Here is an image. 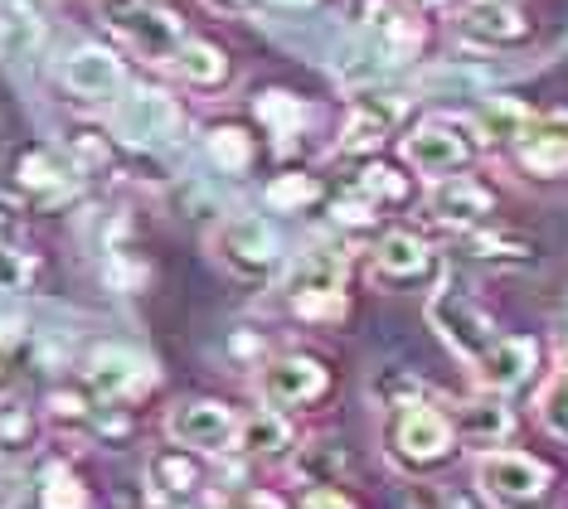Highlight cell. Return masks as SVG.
I'll return each mask as SVG.
<instances>
[{
	"mask_svg": "<svg viewBox=\"0 0 568 509\" xmlns=\"http://www.w3.org/2000/svg\"><path fill=\"white\" fill-rule=\"evenodd\" d=\"M98 10H102V24H112L146 63H175L180 49H185L180 24L165 10L151 6V0H98Z\"/></svg>",
	"mask_w": 568,
	"mask_h": 509,
	"instance_id": "1",
	"label": "cell"
},
{
	"mask_svg": "<svg viewBox=\"0 0 568 509\" xmlns=\"http://www.w3.org/2000/svg\"><path fill=\"white\" fill-rule=\"evenodd\" d=\"M428 320H433V330L443 335L462 359H471V364L481 359L490 345H496V325H490L486 311L467 296V286H457V282H443V286L433 292Z\"/></svg>",
	"mask_w": 568,
	"mask_h": 509,
	"instance_id": "2",
	"label": "cell"
},
{
	"mask_svg": "<svg viewBox=\"0 0 568 509\" xmlns=\"http://www.w3.org/2000/svg\"><path fill=\"white\" fill-rule=\"evenodd\" d=\"M476 476H481V490L490 495V500L510 505V509L535 505L539 495L549 490V471L525 451H490V456H481Z\"/></svg>",
	"mask_w": 568,
	"mask_h": 509,
	"instance_id": "3",
	"label": "cell"
},
{
	"mask_svg": "<svg viewBox=\"0 0 568 509\" xmlns=\"http://www.w3.org/2000/svg\"><path fill=\"white\" fill-rule=\"evenodd\" d=\"M214 247L229 267L243 272V277H263V272H273L277 257H282L277 233L267 228V218H253V214H239V218H229V224H219Z\"/></svg>",
	"mask_w": 568,
	"mask_h": 509,
	"instance_id": "4",
	"label": "cell"
},
{
	"mask_svg": "<svg viewBox=\"0 0 568 509\" xmlns=\"http://www.w3.org/2000/svg\"><path fill=\"white\" fill-rule=\"evenodd\" d=\"M239 417L219 403H180V408L165 417V432H171L180 447H195V451H239Z\"/></svg>",
	"mask_w": 568,
	"mask_h": 509,
	"instance_id": "5",
	"label": "cell"
},
{
	"mask_svg": "<svg viewBox=\"0 0 568 509\" xmlns=\"http://www.w3.org/2000/svg\"><path fill=\"white\" fill-rule=\"evenodd\" d=\"M345 257L331 253V247H321V253H312L302 267L287 277V292L302 316H335L341 311V286H345Z\"/></svg>",
	"mask_w": 568,
	"mask_h": 509,
	"instance_id": "6",
	"label": "cell"
},
{
	"mask_svg": "<svg viewBox=\"0 0 568 509\" xmlns=\"http://www.w3.org/2000/svg\"><path fill=\"white\" fill-rule=\"evenodd\" d=\"M471 151L476 146L452 122H423L413 136H404V161L423 175H452L471 161Z\"/></svg>",
	"mask_w": 568,
	"mask_h": 509,
	"instance_id": "7",
	"label": "cell"
},
{
	"mask_svg": "<svg viewBox=\"0 0 568 509\" xmlns=\"http://www.w3.org/2000/svg\"><path fill=\"white\" fill-rule=\"evenodd\" d=\"M520 165L529 175H568V112H549V116H529V126L515 141Z\"/></svg>",
	"mask_w": 568,
	"mask_h": 509,
	"instance_id": "8",
	"label": "cell"
},
{
	"mask_svg": "<svg viewBox=\"0 0 568 509\" xmlns=\"http://www.w3.org/2000/svg\"><path fill=\"white\" fill-rule=\"evenodd\" d=\"M404 108H408V102L398 93H365V98H355L351 112H345V126H341V151L379 146V141L389 136L398 122H404Z\"/></svg>",
	"mask_w": 568,
	"mask_h": 509,
	"instance_id": "9",
	"label": "cell"
},
{
	"mask_svg": "<svg viewBox=\"0 0 568 509\" xmlns=\"http://www.w3.org/2000/svg\"><path fill=\"white\" fill-rule=\"evenodd\" d=\"M394 447L404 461L413 466H433V461H443V456L452 451V423L443 413H433V408H404L398 413V423H394Z\"/></svg>",
	"mask_w": 568,
	"mask_h": 509,
	"instance_id": "10",
	"label": "cell"
},
{
	"mask_svg": "<svg viewBox=\"0 0 568 509\" xmlns=\"http://www.w3.org/2000/svg\"><path fill=\"white\" fill-rule=\"evenodd\" d=\"M257 388L273 408H296V403H312L326 394V369L306 355H287V359H273L263 374H257Z\"/></svg>",
	"mask_w": 568,
	"mask_h": 509,
	"instance_id": "11",
	"label": "cell"
},
{
	"mask_svg": "<svg viewBox=\"0 0 568 509\" xmlns=\"http://www.w3.org/2000/svg\"><path fill=\"white\" fill-rule=\"evenodd\" d=\"M59 78L73 88L79 98H93V102H108L122 93V63L108 54V49H73L69 59L59 63Z\"/></svg>",
	"mask_w": 568,
	"mask_h": 509,
	"instance_id": "12",
	"label": "cell"
},
{
	"mask_svg": "<svg viewBox=\"0 0 568 509\" xmlns=\"http://www.w3.org/2000/svg\"><path fill=\"white\" fill-rule=\"evenodd\" d=\"M88 384L102 398H132L146 384H156V369L132 349H98L93 364H88Z\"/></svg>",
	"mask_w": 568,
	"mask_h": 509,
	"instance_id": "13",
	"label": "cell"
},
{
	"mask_svg": "<svg viewBox=\"0 0 568 509\" xmlns=\"http://www.w3.org/2000/svg\"><path fill=\"white\" fill-rule=\"evenodd\" d=\"M44 49V20L30 0H0V63L20 69V63L40 59Z\"/></svg>",
	"mask_w": 568,
	"mask_h": 509,
	"instance_id": "14",
	"label": "cell"
},
{
	"mask_svg": "<svg viewBox=\"0 0 568 509\" xmlns=\"http://www.w3.org/2000/svg\"><path fill=\"white\" fill-rule=\"evenodd\" d=\"M20 185L34 194L40 204H63L79 194V165H69L59 151H30L20 161Z\"/></svg>",
	"mask_w": 568,
	"mask_h": 509,
	"instance_id": "15",
	"label": "cell"
},
{
	"mask_svg": "<svg viewBox=\"0 0 568 509\" xmlns=\"http://www.w3.org/2000/svg\"><path fill=\"white\" fill-rule=\"evenodd\" d=\"M175 122H180V112L165 93H132L118 102V126L132 141H165L175 132Z\"/></svg>",
	"mask_w": 568,
	"mask_h": 509,
	"instance_id": "16",
	"label": "cell"
},
{
	"mask_svg": "<svg viewBox=\"0 0 568 509\" xmlns=\"http://www.w3.org/2000/svg\"><path fill=\"white\" fill-rule=\"evenodd\" d=\"M490 190L486 185H476V180L467 175H457V180H443L433 194H428V208H433V218L437 224H481V218L490 214Z\"/></svg>",
	"mask_w": 568,
	"mask_h": 509,
	"instance_id": "17",
	"label": "cell"
},
{
	"mask_svg": "<svg viewBox=\"0 0 568 509\" xmlns=\"http://www.w3.org/2000/svg\"><path fill=\"white\" fill-rule=\"evenodd\" d=\"M20 233H24L20 204L0 194V296L24 292V282L34 277V263H30V253H24Z\"/></svg>",
	"mask_w": 568,
	"mask_h": 509,
	"instance_id": "18",
	"label": "cell"
},
{
	"mask_svg": "<svg viewBox=\"0 0 568 509\" xmlns=\"http://www.w3.org/2000/svg\"><path fill=\"white\" fill-rule=\"evenodd\" d=\"M462 34H467L471 44L500 49V44H520L529 34V24H525L520 10L500 6V0H481V6H471L467 16H462Z\"/></svg>",
	"mask_w": 568,
	"mask_h": 509,
	"instance_id": "19",
	"label": "cell"
},
{
	"mask_svg": "<svg viewBox=\"0 0 568 509\" xmlns=\"http://www.w3.org/2000/svg\"><path fill=\"white\" fill-rule=\"evenodd\" d=\"M529 369H535V345H529V339H496V345L476 359V378H481L486 388H496V394L520 388Z\"/></svg>",
	"mask_w": 568,
	"mask_h": 509,
	"instance_id": "20",
	"label": "cell"
},
{
	"mask_svg": "<svg viewBox=\"0 0 568 509\" xmlns=\"http://www.w3.org/2000/svg\"><path fill=\"white\" fill-rule=\"evenodd\" d=\"M374 263H379L384 277L408 282V277H423V272H428V247L413 238V233H389V238L374 247Z\"/></svg>",
	"mask_w": 568,
	"mask_h": 509,
	"instance_id": "21",
	"label": "cell"
},
{
	"mask_svg": "<svg viewBox=\"0 0 568 509\" xmlns=\"http://www.w3.org/2000/svg\"><path fill=\"white\" fill-rule=\"evenodd\" d=\"M292 441V427L282 423L277 413H253L248 423L239 427V451H257V456H273V451H282Z\"/></svg>",
	"mask_w": 568,
	"mask_h": 509,
	"instance_id": "22",
	"label": "cell"
},
{
	"mask_svg": "<svg viewBox=\"0 0 568 509\" xmlns=\"http://www.w3.org/2000/svg\"><path fill=\"white\" fill-rule=\"evenodd\" d=\"M389 69V44H379V39H345L341 59H335V73L345 78H379Z\"/></svg>",
	"mask_w": 568,
	"mask_h": 509,
	"instance_id": "23",
	"label": "cell"
},
{
	"mask_svg": "<svg viewBox=\"0 0 568 509\" xmlns=\"http://www.w3.org/2000/svg\"><path fill=\"white\" fill-rule=\"evenodd\" d=\"M175 69L190 78V83H219L224 78V54H219L214 44H200V39H185V49H180Z\"/></svg>",
	"mask_w": 568,
	"mask_h": 509,
	"instance_id": "24",
	"label": "cell"
},
{
	"mask_svg": "<svg viewBox=\"0 0 568 509\" xmlns=\"http://www.w3.org/2000/svg\"><path fill=\"white\" fill-rule=\"evenodd\" d=\"M462 432L471 441H500L510 432V413L500 403H471V408H462Z\"/></svg>",
	"mask_w": 568,
	"mask_h": 509,
	"instance_id": "25",
	"label": "cell"
},
{
	"mask_svg": "<svg viewBox=\"0 0 568 509\" xmlns=\"http://www.w3.org/2000/svg\"><path fill=\"white\" fill-rule=\"evenodd\" d=\"M210 155L229 170V175H243V170L253 165V141L243 136L239 126H219V132L210 136Z\"/></svg>",
	"mask_w": 568,
	"mask_h": 509,
	"instance_id": "26",
	"label": "cell"
},
{
	"mask_svg": "<svg viewBox=\"0 0 568 509\" xmlns=\"http://www.w3.org/2000/svg\"><path fill=\"white\" fill-rule=\"evenodd\" d=\"M539 417L559 441H568V369H559L539 394Z\"/></svg>",
	"mask_w": 568,
	"mask_h": 509,
	"instance_id": "27",
	"label": "cell"
},
{
	"mask_svg": "<svg viewBox=\"0 0 568 509\" xmlns=\"http://www.w3.org/2000/svg\"><path fill=\"white\" fill-rule=\"evenodd\" d=\"M525 126H529V112L520 108V102H490V108L481 112V132L490 141H520Z\"/></svg>",
	"mask_w": 568,
	"mask_h": 509,
	"instance_id": "28",
	"label": "cell"
},
{
	"mask_svg": "<svg viewBox=\"0 0 568 509\" xmlns=\"http://www.w3.org/2000/svg\"><path fill=\"white\" fill-rule=\"evenodd\" d=\"M529 247L525 238H510V233H481L471 238V257H486V263H529Z\"/></svg>",
	"mask_w": 568,
	"mask_h": 509,
	"instance_id": "29",
	"label": "cell"
},
{
	"mask_svg": "<svg viewBox=\"0 0 568 509\" xmlns=\"http://www.w3.org/2000/svg\"><path fill=\"white\" fill-rule=\"evenodd\" d=\"M257 116H263V122H273L282 141H287V136H296V126L306 122L302 102H292L287 93H263V102H257Z\"/></svg>",
	"mask_w": 568,
	"mask_h": 509,
	"instance_id": "30",
	"label": "cell"
},
{
	"mask_svg": "<svg viewBox=\"0 0 568 509\" xmlns=\"http://www.w3.org/2000/svg\"><path fill=\"white\" fill-rule=\"evenodd\" d=\"M156 480H161L165 495H190V490L200 486V471L190 466V456L165 451V456H156Z\"/></svg>",
	"mask_w": 568,
	"mask_h": 509,
	"instance_id": "31",
	"label": "cell"
},
{
	"mask_svg": "<svg viewBox=\"0 0 568 509\" xmlns=\"http://www.w3.org/2000/svg\"><path fill=\"white\" fill-rule=\"evenodd\" d=\"M316 194H321L316 180L287 175V180H277V185H267V204H273V208H302V204H312Z\"/></svg>",
	"mask_w": 568,
	"mask_h": 509,
	"instance_id": "32",
	"label": "cell"
},
{
	"mask_svg": "<svg viewBox=\"0 0 568 509\" xmlns=\"http://www.w3.org/2000/svg\"><path fill=\"white\" fill-rule=\"evenodd\" d=\"M359 194H369V200H389V204H404L408 185L394 175L389 165H369L365 175H359Z\"/></svg>",
	"mask_w": 568,
	"mask_h": 509,
	"instance_id": "33",
	"label": "cell"
},
{
	"mask_svg": "<svg viewBox=\"0 0 568 509\" xmlns=\"http://www.w3.org/2000/svg\"><path fill=\"white\" fill-rule=\"evenodd\" d=\"M40 505L44 509H83L88 505V495L79 490V480H69V476H49V486L40 495Z\"/></svg>",
	"mask_w": 568,
	"mask_h": 509,
	"instance_id": "34",
	"label": "cell"
},
{
	"mask_svg": "<svg viewBox=\"0 0 568 509\" xmlns=\"http://www.w3.org/2000/svg\"><path fill=\"white\" fill-rule=\"evenodd\" d=\"M413 509H476V505L462 500V495H447V490H418L413 495Z\"/></svg>",
	"mask_w": 568,
	"mask_h": 509,
	"instance_id": "35",
	"label": "cell"
},
{
	"mask_svg": "<svg viewBox=\"0 0 568 509\" xmlns=\"http://www.w3.org/2000/svg\"><path fill=\"white\" fill-rule=\"evenodd\" d=\"M306 509H355V505L345 500L341 490H326V486H321V490L306 495Z\"/></svg>",
	"mask_w": 568,
	"mask_h": 509,
	"instance_id": "36",
	"label": "cell"
},
{
	"mask_svg": "<svg viewBox=\"0 0 568 509\" xmlns=\"http://www.w3.org/2000/svg\"><path fill=\"white\" fill-rule=\"evenodd\" d=\"M16 355H20V335L0 325V378H6V369H16Z\"/></svg>",
	"mask_w": 568,
	"mask_h": 509,
	"instance_id": "37",
	"label": "cell"
},
{
	"mask_svg": "<svg viewBox=\"0 0 568 509\" xmlns=\"http://www.w3.org/2000/svg\"><path fill=\"white\" fill-rule=\"evenodd\" d=\"M224 509H282V505L273 500V495H257L253 490V495H239V500H229Z\"/></svg>",
	"mask_w": 568,
	"mask_h": 509,
	"instance_id": "38",
	"label": "cell"
},
{
	"mask_svg": "<svg viewBox=\"0 0 568 509\" xmlns=\"http://www.w3.org/2000/svg\"><path fill=\"white\" fill-rule=\"evenodd\" d=\"M151 509H190V495H151Z\"/></svg>",
	"mask_w": 568,
	"mask_h": 509,
	"instance_id": "39",
	"label": "cell"
},
{
	"mask_svg": "<svg viewBox=\"0 0 568 509\" xmlns=\"http://www.w3.org/2000/svg\"><path fill=\"white\" fill-rule=\"evenodd\" d=\"M219 10H243V6H253V0H214Z\"/></svg>",
	"mask_w": 568,
	"mask_h": 509,
	"instance_id": "40",
	"label": "cell"
},
{
	"mask_svg": "<svg viewBox=\"0 0 568 509\" xmlns=\"http://www.w3.org/2000/svg\"><path fill=\"white\" fill-rule=\"evenodd\" d=\"M559 359H564V369H568V335H564V345H559Z\"/></svg>",
	"mask_w": 568,
	"mask_h": 509,
	"instance_id": "41",
	"label": "cell"
},
{
	"mask_svg": "<svg viewBox=\"0 0 568 509\" xmlns=\"http://www.w3.org/2000/svg\"><path fill=\"white\" fill-rule=\"evenodd\" d=\"M413 6H437V0H413Z\"/></svg>",
	"mask_w": 568,
	"mask_h": 509,
	"instance_id": "42",
	"label": "cell"
}]
</instances>
